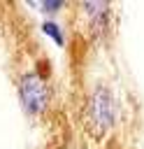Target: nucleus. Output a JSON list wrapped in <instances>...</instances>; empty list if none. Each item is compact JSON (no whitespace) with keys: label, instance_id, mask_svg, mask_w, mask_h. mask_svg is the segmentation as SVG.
Listing matches in <instances>:
<instances>
[{"label":"nucleus","instance_id":"nucleus-1","mask_svg":"<svg viewBox=\"0 0 144 149\" xmlns=\"http://www.w3.org/2000/svg\"><path fill=\"white\" fill-rule=\"evenodd\" d=\"M118 107L114 100V93L107 86H95L84 102V126L91 135L105 137L116 126Z\"/></svg>","mask_w":144,"mask_h":149},{"label":"nucleus","instance_id":"nucleus-2","mask_svg":"<svg viewBox=\"0 0 144 149\" xmlns=\"http://www.w3.org/2000/svg\"><path fill=\"white\" fill-rule=\"evenodd\" d=\"M16 91H19V102H21V109L28 114V116H39L49 109V102H51V86L49 81L35 72V70H28L19 77L16 81Z\"/></svg>","mask_w":144,"mask_h":149},{"label":"nucleus","instance_id":"nucleus-3","mask_svg":"<svg viewBox=\"0 0 144 149\" xmlns=\"http://www.w3.org/2000/svg\"><path fill=\"white\" fill-rule=\"evenodd\" d=\"M81 9L88 14L91 37L98 42H105L111 33V5L109 2H84Z\"/></svg>","mask_w":144,"mask_h":149},{"label":"nucleus","instance_id":"nucleus-4","mask_svg":"<svg viewBox=\"0 0 144 149\" xmlns=\"http://www.w3.org/2000/svg\"><path fill=\"white\" fill-rule=\"evenodd\" d=\"M39 28H42V33H44L49 40H53L56 47H65V33H63V28H60L58 21H53V19H44Z\"/></svg>","mask_w":144,"mask_h":149},{"label":"nucleus","instance_id":"nucleus-5","mask_svg":"<svg viewBox=\"0 0 144 149\" xmlns=\"http://www.w3.org/2000/svg\"><path fill=\"white\" fill-rule=\"evenodd\" d=\"M33 7H37L44 16H56L60 9H65V2H58V0H46V2H33Z\"/></svg>","mask_w":144,"mask_h":149}]
</instances>
